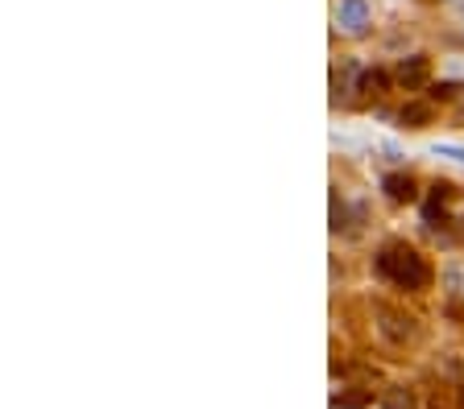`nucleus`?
Masks as SVG:
<instances>
[{"label": "nucleus", "instance_id": "f257e3e1", "mask_svg": "<svg viewBox=\"0 0 464 409\" xmlns=\"http://www.w3.org/2000/svg\"><path fill=\"white\" fill-rule=\"evenodd\" d=\"M377 273L390 277L398 290H423L427 285V261L411 248V244H385L382 256H377Z\"/></svg>", "mask_w": 464, "mask_h": 409}, {"label": "nucleus", "instance_id": "f03ea898", "mask_svg": "<svg viewBox=\"0 0 464 409\" xmlns=\"http://www.w3.org/2000/svg\"><path fill=\"white\" fill-rule=\"evenodd\" d=\"M365 25H369L365 0H340L336 5V30L340 33H365Z\"/></svg>", "mask_w": 464, "mask_h": 409}, {"label": "nucleus", "instance_id": "7ed1b4c3", "mask_svg": "<svg viewBox=\"0 0 464 409\" xmlns=\"http://www.w3.org/2000/svg\"><path fill=\"white\" fill-rule=\"evenodd\" d=\"M427 70H431V67H427V59H423V54H415V59H402V62H398L394 79L402 83L406 91H415V88H423V83H427Z\"/></svg>", "mask_w": 464, "mask_h": 409}, {"label": "nucleus", "instance_id": "20e7f679", "mask_svg": "<svg viewBox=\"0 0 464 409\" xmlns=\"http://www.w3.org/2000/svg\"><path fill=\"white\" fill-rule=\"evenodd\" d=\"M382 191H385L390 203H411V199H415V182H411V174H385Z\"/></svg>", "mask_w": 464, "mask_h": 409}, {"label": "nucleus", "instance_id": "39448f33", "mask_svg": "<svg viewBox=\"0 0 464 409\" xmlns=\"http://www.w3.org/2000/svg\"><path fill=\"white\" fill-rule=\"evenodd\" d=\"M385 88H390L385 70H361V79H356V91H365V96H382Z\"/></svg>", "mask_w": 464, "mask_h": 409}, {"label": "nucleus", "instance_id": "423d86ee", "mask_svg": "<svg viewBox=\"0 0 464 409\" xmlns=\"http://www.w3.org/2000/svg\"><path fill=\"white\" fill-rule=\"evenodd\" d=\"M427 116H431V112H427V107H419V104L402 107V125H406V128H419V125H423Z\"/></svg>", "mask_w": 464, "mask_h": 409}, {"label": "nucleus", "instance_id": "0eeeda50", "mask_svg": "<svg viewBox=\"0 0 464 409\" xmlns=\"http://www.w3.org/2000/svg\"><path fill=\"white\" fill-rule=\"evenodd\" d=\"M435 157H452V162H460L464 166V145H448V141H440V145H431Z\"/></svg>", "mask_w": 464, "mask_h": 409}, {"label": "nucleus", "instance_id": "6e6552de", "mask_svg": "<svg viewBox=\"0 0 464 409\" xmlns=\"http://www.w3.org/2000/svg\"><path fill=\"white\" fill-rule=\"evenodd\" d=\"M385 405H390V409H411V393L394 389V393H390V397H385Z\"/></svg>", "mask_w": 464, "mask_h": 409}]
</instances>
